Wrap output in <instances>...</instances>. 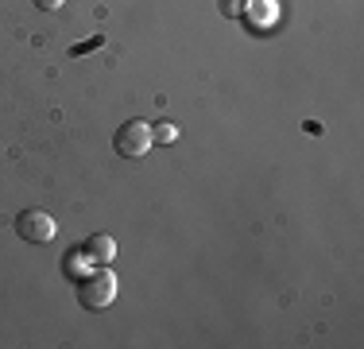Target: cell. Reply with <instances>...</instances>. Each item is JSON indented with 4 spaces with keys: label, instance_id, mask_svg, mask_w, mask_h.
Instances as JSON below:
<instances>
[{
    "label": "cell",
    "instance_id": "2",
    "mask_svg": "<svg viewBox=\"0 0 364 349\" xmlns=\"http://www.w3.org/2000/svg\"><path fill=\"white\" fill-rule=\"evenodd\" d=\"M151 120H128V125L117 128V136H112V147H117V155H124V160H140V155L151 152Z\"/></svg>",
    "mask_w": 364,
    "mask_h": 349
},
{
    "label": "cell",
    "instance_id": "4",
    "mask_svg": "<svg viewBox=\"0 0 364 349\" xmlns=\"http://www.w3.org/2000/svg\"><path fill=\"white\" fill-rule=\"evenodd\" d=\"M240 20H245L252 31H267V28H275V20H279V4H275V0H245Z\"/></svg>",
    "mask_w": 364,
    "mask_h": 349
},
{
    "label": "cell",
    "instance_id": "6",
    "mask_svg": "<svg viewBox=\"0 0 364 349\" xmlns=\"http://www.w3.org/2000/svg\"><path fill=\"white\" fill-rule=\"evenodd\" d=\"M63 268H66V272H70L74 279H82L85 272H93V268H97V264H93V260H90V256H85V249H74V252H70V256H66V260H63Z\"/></svg>",
    "mask_w": 364,
    "mask_h": 349
},
{
    "label": "cell",
    "instance_id": "7",
    "mask_svg": "<svg viewBox=\"0 0 364 349\" xmlns=\"http://www.w3.org/2000/svg\"><path fill=\"white\" fill-rule=\"evenodd\" d=\"M151 140H155V144H175L178 128L171 125V120H155V125H151Z\"/></svg>",
    "mask_w": 364,
    "mask_h": 349
},
{
    "label": "cell",
    "instance_id": "5",
    "mask_svg": "<svg viewBox=\"0 0 364 349\" xmlns=\"http://www.w3.org/2000/svg\"><path fill=\"white\" fill-rule=\"evenodd\" d=\"M85 256L93 260V264H112V256H117V241L109 237V233H93V237H85Z\"/></svg>",
    "mask_w": 364,
    "mask_h": 349
},
{
    "label": "cell",
    "instance_id": "8",
    "mask_svg": "<svg viewBox=\"0 0 364 349\" xmlns=\"http://www.w3.org/2000/svg\"><path fill=\"white\" fill-rule=\"evenodd\" d=\"M240 12H245V0H221V16H229V20H240Z\"/></svg>",
    "mask_w": 364,
    "mask_h": 349
},
{
    "label": "cell",
    "instance_id": "9",
    "mask_svg": "<svg viewBox=\"0 0 364 349\" xmlns=\"http://www.w3.org/2000/svg\"><path fill=\"white\" fill-rule=\"evenodd\" d=\"M66 0H36V8H43V12H58Z\"/></svg>",
    "mask_w": 364,
    "mask_h": 349
},
{
    "label": "cell",
    "instance_id": "3",
    "mask_svg": "<svg viewBox=\"0 0 364 349\" xmlns=\"http://www.w3.org/2000/svg\"><path fill=\"white\" fill-rule=\"evenodd\" d=\"M16 233H20V241H28V244H47V241H55L58 225H55V217H50L47 209H23V214L16 217Z\"/></svg>",
    "mask_w": 364,
    "mask_h": 349
},
{
    "label": "cell",
    "instance_id": "1",
    "mask_svg": "<svg viewBox=\"0 0 364 349\" xmlns=\"http://www.w3.org/2000/svg\"><path fill=\"white\" fill-rule=\"evenodd\" d=\"M117 299V272L109 264H97L93 272H85L77 279V303L85 311H105Z\"/></svg>",
    "mask_w": 364,
    "mask_h": 349
}]
</instances>
